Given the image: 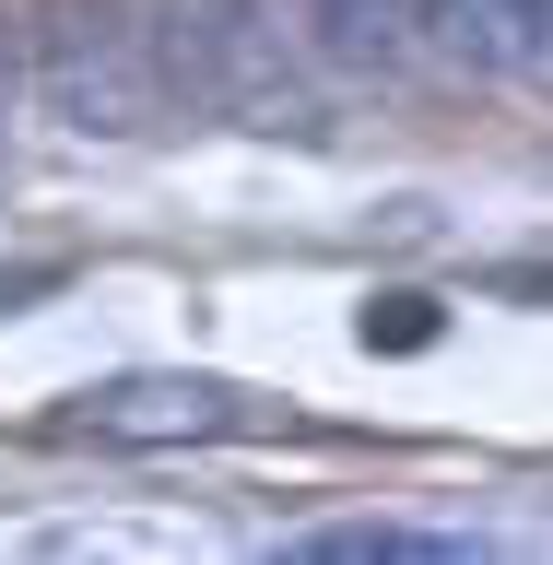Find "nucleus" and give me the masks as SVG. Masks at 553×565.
Here are the masks:
<instances>
[{
  "label": "nucleus",
  "instance_id": "obj_1",
  "mask_svg": "<svg viewBox=\"0 0 553 565\" xmlns=\"http://www.w3.org/2000/svg\"><path fill=\"white\" fill-rule=\"evenodd\" d=\"M153 83L189 118L318 130L307 83H295V35L272 24V0H153Z\"/></svg>",
  "mask_w": 553,
  "mask_h": 565
},
{
  "label": "nucleus",
  "instance_id": "obj_10",
  "mask_svg": "<svg viewBox=\"0 0 553 565\" xmlns=\"http://www.w3.org/2000/svg\"><path fill=\"white\" fill-rule=\"evenodd\" d=\"M12 106H24V35L0 24V130H12Z\"/></svg>",
  "mask_w": 553,
  "mask_h": 565
},
{
  "label": "nucleus",
  "instance_id": "obj_8",
  "mask_svg": "<svg viewBox=\"0 0 553 565\" xmlns=\"http://www.w3.org/2000/svg\"><path fill=\"white\" fill-rule=\"evenodd\" d=\"M71 282V259H0V318H24V307H47Z\"/></svg>",
  "mask_w": 553,
  "mask_h": 565
},
{
  "label": "nucleus",
  "instance_id": "obj_7",
  "mask_svg": "<svg viewBox=\"0 0 553 565\" xmlns=\"http://www.w3.org/2000/svg\"><path fill=\"white\" fill-rule=\"evenodd\" d=\"M436 342V295H377L365 307V353H424Z\"/></svg>",
  "mask_w": 553,
  "mask_h": 565
},
{
  "label": "nucleus",
  "instance_id": "obj_2",
  "mask_svg": "<svg viewBox=\"0 0 553 565\" xmlns=\"http://www.w3.org/2000/svg\"><path fill=\"white\" fill-rule=\"evenodd\" d=\"M24 83L47 95V118L83 130V141H141L153 106H166V83H153V24H141L130 0H47Z\"/></svg>",
  "mask_w": 553,
  "mask_h": 565
},
{
  "label": "nucleus",
  "instance_id": "obj_9",
  "mask_svg": "<svg viewBox=\"0 0 553 565\" xmlns=\"http://www.w3.org/2000/svg\"><path fill=\"white\" fill-rule=\"evenodd\" d=\"M494 295H507V307H553V259H507Z\"/></svg>",
  "mask_w": 553,
  "mask_h": 565
},
{
  "label": "nucleus",
  "instance_id": "obj_6",
  "mask_svg": "<svg viewBox=\"0 0 553 565\" xmlns=\"http://www.w3.org/2000/svg\"><path fill=\"white\" fill-rule=\"evenodd\" d=\"M307 565H471L483 542L471 530H413V519H330V530H295Z\"/></svg>",
  "mask_w": 553,
  "mask_h": 565
},
{
  "label": "nucleus",
  "instance_id": "obj_4",
  "mask_svg": "<svg viewBox=\"0 0 553 565\" xmlns=\"http://www.w3.org/2000/svg\"><path fill=\"white\" fill-rule=\"evenodd\" d=\"M295 47L342 83H401L424 60V12L413 0H295Z\"/></svg>",
  "mask_w": 553,
  "mask_h": 565
},
{
  "label": "nucleus",
  "instance_id": "obj_3",
  "mask_svg": "<svg viewBox=\"0 0 553 565\" xmlns=\"http://www.w3.org/2000/svg\"><path fill=\"white\" fill-rule=\"evenodd\" d=\"M272 401L236 377H201V365H130V377L71 388L47 436L60 448H118V459H177V448H224V436H259Z\"/></svg>",
  "mask_w": 553,
  "mask_h": 565
},
{
  "label": "nucleus",
  "instance_id": "obj_5",
  "mask_svg": "<svg viewBox=\"0 0 553 565\" xmlns=\"http://www.w3.org/2000/svg\"><path fill=\"white\" fill-rule=\"evenodd\" d=\"M413 12H424V47L553 95V0H413Z\"/></svg>",
  "mask_w": 553,
  "mask_h": 565
}]
</instances>
